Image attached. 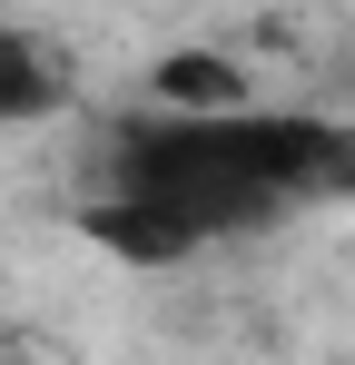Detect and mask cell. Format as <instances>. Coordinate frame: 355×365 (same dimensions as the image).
<instances>
[{"label": "cell", "mask_w": 355, "mask_h": 365, "mask_svg": "<svg viewBox=\"0 0 355 365\" xmlns=\"http://www.w3.org/2000/svg\"><path fill=\"white\" fill-rule=\"evenodd\" d=\"M69 89H79V69H69V50L50 30L0 20V128H50L69 109Z\"/></svg>", "instance_id": "obj_1"}, {"label": "cell", "mask_w": 355, "mask_h": 365, "mask_svg": "<svg viewBox=\"0 0 355 365\" xmlns=\"http://www.w3.org/2000/svg\"><path fill=\"white\" fill-rule=\"evenodd\" d=\"M148 99L178 109V119H237V109H257V89H247V69L227 50H168L148 69Z\"/></svg>", "instance_id": "obj_2"}]
</instances>
